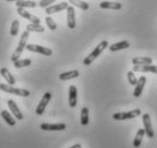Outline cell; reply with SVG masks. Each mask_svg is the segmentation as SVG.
I'll return each mask as SVG.
<instances>
[{
  "instance_id": "obj_1",
  "label": "cell",
  "mask_w": 157,
  "mask_h": 148,
  "mask_svg": "<svg viewBox=\"0 0 157 148\" xmlns=\"http://www.w3.org/2000/svg\"><path fill=\"white\" fill-rule=\"evenodd\" d=\"M107 47H108V41H106V40L101 41V42L99 43L97 47L94 48V51H92V53H90V55H89V56H86V58H84V60H83V64H84V65H86V66H88V65H90L91 63L94 62V59L97 58L99 55L101 54L102 51L105 50Z\"/></svg>"
},
{
  "instance_id": "obj_2",
  "label": "cell",
  "mask_w": 157,
  "mask_h": 148,
  "mask_svg": "<svg viewBox=\"0 0 157 148\" xmlns=\"http://www.w3.org/2000/svg\"><path fill=\"white\" fill-rule=\"evenodd\" d=\"M28 39H29V31H25L23 32V34H22V37H21V40H20V43H18V46H17V48H16L15 53L13 54L12 56V62H16L17 59L20 58V56L22 55V53H23V50L26 48V45H28Z\"/></svg>"
},
{
  "instance_id": "obj_3",
  "label": "cell",
  "mask_w": 157,
  "mask_h": 148,
  "mask_svg": "<svg viewBox=\"0 0 157 148\" xmlns=\"http://www.w3.org/2000/svg\"><path fill=\"white\" fill-rule=\"evenodd\" d=\"M0 89L7 92V94L16 95V96H21V97H29L30 96V91L25 89H18V88H14L10 84H5V83H0Z\"/></svg>"
},
{
  "instance_id": "obj_4",
  "label": "cell",
  "mask_w": 157,
  "mask_h": 148,
  "mask_svg": "<svg viewBox=\"0 0 157 148\" xmlns=\"http://www.w3.org/2000/svg\"><path fill=\"white\" fill-rule=\"evenodd\" d=\"M141 115V111L139 108L133 109V111H129V112H120V113H115L113 115V119L116 121H124V120H131L134 117Z\"/></svg>"
},
{
  "instance_id": "obj_5",
  "label": "cell",
  "mask_w": 157,
  "mask_h": 148,
  "mask_svg": "<svg viewBox=\"0 0 157 148\" xmlns=\"http://www.w3.org/2000/svg\"><path fill=\"white\" fill-rule=\"evenodd\" d=\"M142 122H144V130H145V133L148 136V138H154L155 136V132L153 130V125H151V122H150V115L148 113H146L142 115Z\"/></svg>"
},
{
  "instance_id": "obj_6",
  "label": "cell",
  "mask_w": 157,
  "mask_h": 148,
  "mask_svg": "<svg viewBox=\"0 0 157 148\" xmlns=\"http://www.w3.org/2000/svg\"><path fill=\"white\" fill-rule=\"evenodd\" d=\"M26 49L33 53H38V54L44 55V56H51L52 55V50L47 47H42L39 45H26Z\"/></svg>"
},
{
  "instance_id": "obj_7",
  "label": "cell",
  "mask_w": 157,
  "mask_h": 148,
  "mask_svg": "<svg viewBox=\"0 0 157 148\" xmlns=\"http://www.w3.org/2000/svg\"><path fill=\"white\" fill-rule=\"evenodd\" d=\"M50 99H51V92H46V94L43 95L42 99H41V101L39 103V105H38V107L36 109V113L38 115H42L46 107H47L48 103L50 101Z\"/></svg>"
},
{
  "instance_id": "obj_8",
  "label": "cell",
  "mask_w": 157,
  "mask_h": 148,
  "mask_svg": "<svg viewBox=\"0 0 157 148\" xmlns=\"http://www.w3.org/2000/svg\"><path fill=\"white\" fill-rule=\"evenodd\" d=\"M40 128L43 131H63L66 129V124H64V123H56V124L42 123L40 125Z\"/></svg>"
},
{
  "instance_id": "obj_9",
  "label": "cell",
  "mask_w": 157,
  "mask_h": 148,
  "mask_svg": "<svg viewBox=\"0 0 157 148\" xmlns=\"http://www.w3.org/2000/svg\"><path fill=\"white\" fill-rule=\"evenodd\" d=\"M68 104L71 107H75L78 104V89L75 86H70L68 88Z\"/></svg>"
},
{
  "instance_id": "obj_10",
  "label": "cell",
  "mask_w": 157,
  "mask_h": 148,
  "mask_svg": "<svg viewBox=\"0 0 157 148\" xmlns=\"http://www.w3.org/2000/svg\"><path fill=\"white\" fill-rule=\"evenodd\" d=\"M17 13H18V15H21L22 17H24L25 20H29L30 22H32V23H34V24H40V18H39V17H36V16L30 14V13L26 12L24 8L17 7Z\"/></svg>"
},
{
  "instance_id": "obj_11",
  "label": "cell",
  "mask_w": 157,
  "mask_h": 148,
  "mask_svg": "<svg viewBox=\"0 0 157 148\" xmlns=\"http://www.w3.org/2000/svg\"><path fill=\"white\" fill-rule=\"evenodd\" d=\"M133 72H141V73H147V72H151V73L157 74V65H134Z\"/></svg>"
},
{
  "instance_id": "obj_12",
  "label": "cell",
  "mask_w": 157,
  "mask_h": 148,
  "mask_svg": "<svg viewBox=\"0 0 157 148\" xmlns=\"http://www.w3.org/2000/svg\"><path fill=\"white\" fill-rule=\"evenodd\" d=\"M67 25L70 29H75V10L73 6L67 7Z\"/></svg>"
},
{
  "instance_id": "obj_13",
  "label": "cell",
  "mask_w": 157,
  "mask_h": 148,
  "mask_svg": "<svg viewBox=\"0 0 157 148\" xmlns=\"http://www.w3.org/2000/svg\"><path fill=\"white\" fill-rule=\"evenodd\" d=\"M67 7H68V4H67V2H60V4H58V5H54V6L47 7L46 13H47L48 15H51V14H54V13H58V12H62V10H65V9H67Z\"/></svg>"
},
{
  "instance_id": "obj_14",
  "label": "cell",
  "mask_w": 157,
  "mask_h": 148,
  "mask_svg": "<svg viewBox=\"0 0 157 148\" xmlns=\"http://www.w3.org/2000/svg\"><path fill=\"white\" fill-rule=\"evenodd\" d=\"M146 82H147V79L146 76H140L139 80H138L137 84H136V89H134V92H133V96L134 97H140L142 94V90L145 88V84Z\"/></svg>"
},
{
  "instance_id": "obj_15",
  "label": "cell",
  "mask_w": 157,
  "mask_h": 148,
  "mask_svg": "<svg viewBox=\"0 0 157 148\" xmlns=\"http://www.w3.org/2000/svg\"><path fill=\"white\" fill-rule=\"evenodd\" d=\"M8 106H9V108H10V111H12V113L14 114V116L17 119V120H23V114L21 113L20 108L17 107V105H16V103L14 100H12V99H9V100L7 101Z\"/></svg>"
},
{
  "instance_id": "obj_16",
  "label": "cell",
  "mask_w": 157,
  "mask_h": 148,
  "mask_svg": "<svg viewBox=\"0 0 157 148\" xmlns=\"http://www.w3.org/2000/svg\"><path fill=\"white\" fill-rule=\"evenodd\" d=\"M99 7L102 9H115L118 10L122 8V4L120 2H112V1H102L101 4L99 5Z\"/></svg>"
},
{
  "instance_id": "obj_17",
  "label": "cell",
  "mask_w": 157,
  "mask_h": 148,
  "mask_svg": "<svg viewBox=\"0 0 157 148\" xmlns=\"http://www.w3.org/2000/svg\"><path fill=\"white\" fill-rule=\"evenodd\" d=\"M0 74L4 76V79L7 81L8 84H10V86H14L15 84V78L13 76L12 74H10V72L7 70V68H5V67H2L1 70H0Z\"/></svg>"
},
{
  "instance_id": "obj_18",
  "label": "cell",
  "mask_w": 157,
  "mask_h": 148,
  "mask_svg": "<svg viewBox=\"0 0 157 148\" xmlns=\"http://www.w3.org/2000/svg\"><path fill=\"white\" fill-rule=\"evenodd\" d=\"M130 47V42L129 41H126V40H124V41H121V42H117V43H114V45H112V46H109V50L110 51H118V50H122V49H126V48Z\"/></svg>"
},
{
  "instance_id": "obj_19",
  "label": "cell",
  "mask_w": 157,
  "mask_h": 148,
  "mask_svg": "<svg viewBox=\"0 0 157 148\" xmlns=\"http://www.w3.org/2000/svg\"><path fill=\"white\" fill-rule=\"evenodd\" d=\"M153 63V59L150 57H134L132 59L133 65H150Z\"/></svg>"
},
{
  "instance_id": "obj_20",
  "label": "cell",
  "mask_w": 157,
  "mask_h": 148,
  "mask_svg": "<svg viewBox=\"0 0 157 148\" xmlns=\"http://www.w3.org/2000/svg\"><path fill=\"white\" fill-rule=\"evenodd\" d=\"M78 71H68V72H64V73L59 74V79L62 81H67V80L78 78Z\"/></svg>"
},
{
  "instance_id": "obj_21",
  "label": "cell",
  "mask_w": 157,
  "mask_h": 148,
  "mask_svg": "<svg viewBox=\"0 0 157 148\" xmlns=\"http://www.w3.org/2000/svg\"><path fill=\"white\" fill-rule=\"evenodd\" d=\"M145 134L146 133H145V130H144V129H139V130H138L137 134H136V138H134V140H133V147H136V148L140 147V145H141L142 139H144Z\"/></svg>"
},
{
  "instance_id": "obj_22",
  "label": "cell",
  "mask_w": 157,
  "mask_h": 148,
  "mask_svg": "<svg viewBox=\"0 0 157 148\" xmlns=\"http://www.w3.org/2000/svg\"><path fill=\"white\" fill-rule=\"evenodd\" d=\"M16 6L20 8H33L36 7V1H31V0H18L16 1Z\"/></svg>"
},
{
  "instance_id": "obj_23",
  "label": "cell",
  "mask_w": 157,
  "mask_h": 148,
  "mask_svg": "<svg viewBox=\"0 0 157 148\" xmlns=\"http://www.w3.org/2000/svg\"><path fill=\"white\" fill-rule=\"evenodd\" d=\"M1 117H2L5 121H6V123H7L8 125H10V127H14V125L16 124V120L10 115V114L8 113V111H2V112H1Z\"/></svg>"
},
{
  "instance_id": "obj_24",
  "label": "cell",
  "mask_w": 157,
  "mask_h": 148,
  "mask_svg": "<svg viewBox=\"0 0 157 148\" xmlns=\"http://www.w3.org/2000/svg\"><path fill=\"white\" fill-rule=\"evenodd\" d=\"M70 2H71L73 6L75 7H78L80 9H82V10H88L89 9V4H86V1H82V0H68Z\"/></svg>"
},
{
  "instance_id": "obj_25",
  "label": "cell",
  "mask_w": 157,
  "mask_h": 148,
  "mask_svg": "<svg viewBox=\"0 0 157 148\" xmlns=\"http://www.w3.org/2000/svg\"><path fill=\"white\" fill-rule=\"evenodd\" d=\"M81 124L88 125L89 124V109L86 107H83L81 109Z\"/></svg>"
},
{
  "instance_id": "obj_26",
  "label": "cell",
  "mask_w": 157,
  "mask_h": 148,
  "mask_svg": "<svg viewBox=\"0 0 157 148\" xmlns=\"http://www.w3.org/2000/svg\"><path fill=\"white\" fill-rule=\"evenodd\" d=\"M26 31H29V32H43L44 31V27L41 26L40 24L31 23V24H28V25H26Z\"/></svg>"
},
{
  "instance_id": "obj_27",
  "label": "cell",
  "mask_w": 157,
  "mask_h": 148,
  "mask_svg": "<svg viewBox=\"0 0 157 148\" xmlns=\"http://www.w3.org/2000/svg\"><path fill=\"white\" fill-rule=\"evenodd\" d=\"M31 59H17L16 62H14V66L16 68H20V67H25V66H29V65H31Z\"/></svg>"
},
{
  "instance_id": "obj_28",
  "label": "cell",
  "mask_w": 157,
  "mask_h": 148,
  "mask_svg": "<svg viewBox=\"0 0 157 148\" xmlns=\"http://www.w3.org/2000/svg\"><path fill=\"white\" fill-rule=\"evenodd\" d=\"M18 29H20V22L17 20H15L14 22L12 23V29H10V34L13 35V37H15V35H17V33H18Z\"/></svg>"
},
{
  "instance_id": "obj_29",
  "label": "cell",
  "mask_w": 157,
  "mask_h": 148,
  "mask_svg": "<svg viewBox=\"0 0 157 148\" xmlns=\"http://www.w3.org/2000/svg\"><path fill=\"white\" fill-rule=\"evenodd\" d=\"M44 20H46V24L48 25V27H49L50 30H52V31H55L56 29H57V24L55 23V21L52 20L50 16H47Z\"/></svg>"
},
{
  "instance_id": "obj_30",
  "label": "cell",
  "mask_w": 157,
  "mask_h": 148,
  "mask_svg": "<svg viewBox=\"0 0 157 148\" xmlns=\"http://www.w3.org/2000/svg\"><path fill=\"white\" fill-rule=\"evenodd\" d=\"M126 75H128V80H129L130 84H132V86H136L138 82V79L136 78V75H134L133 71H129L128 73H126Z\"/></svg>"
},
{
  "instance_id": "obj_31",
  "label": "cell",
  "mask_w": 157,
  "mask_h": 148,
  "mask_svg": "<svg viewBox=\"0 0 157 148\" xmlns=\"http://www.w3.org/2000/svg\"><path fill=\"white\" fill-rule=\"evenodd\" d=\"M54 1H56V0H41L39 6L42 8H47V7H49L51 4H54Z\"/></svg>"
},
{
  "instance_id": "obj_32",
  "label": "cell",
  "mask_w": 157,
  "mask_h": 148,
  "mask_svg": "<svg viewBox=\"0 0 157 148\" xmlns=\"http://www.w3.org/2000/svg\"><path fill=\"white\" fill-rule=\"evenodd\" d=\"M70 148H82V146L80 144H75V145H73L72 147H70Z\"/></svg>"
},
{
  "instance_id": "obj_33",
  "label": "cell",
  "mask_w": 157,
  "mask_h": 148,
  "mask_svg": "<svg viewBox=\"0 0 157 148\" xmlns=\"http://www.w3.org/2000/svg\"><path fill=\"white\" fill-rule=\"evenodd\" d=\"M6 1H18V0H6Z\"/></svg>"
}]
</instances>
